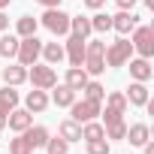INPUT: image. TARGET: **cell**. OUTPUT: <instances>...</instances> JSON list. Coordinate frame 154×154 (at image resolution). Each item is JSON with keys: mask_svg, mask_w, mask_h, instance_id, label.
Masks as SVG:
<instances>
[{"mask_svg": "<svg viewBox=\"0 0 154 154\" xmlns=\"http://www.w3.org/2000/svg\"><path fill=\"white\" fill-rule=\"evenodd\" d=\"M85 72L103 75L106 72V42L103 39H85Z\"/></svg>", "mask_w": 154, "mask_h": 154, "instance_id": "6da1fadb", "label": "cell"}, {"mask_svg": "<svg viewBox=\"0 0 154 154\" xmlns=\"http://www.w3.org/2000/svg\"><path fill=\"white\" fill-rule=\"evenodd\" d=\"M130 45H133V51H139V57H154V27H148V24H136L133 30H130Z\"/></svg>", "mask_w": 154, "mask_h": 154, "instance_id": "7a4b0ae2", "label": "cell"}, {"mask_svg": "<svg viewBox=\"0 0 154 154\" xmlns=\"http://www.w3.org/2000/svg\"><path fill=\"white\" fill-rule=\"evenodd\" d=\"M27 82L33 85V88H39V91H51L54 85H57V72H54V66H48V63H30V69H27Z\"/></svg>", "mask_w": 154, "mask_h": 154, "instance_id": "3957f363", "label": "cell"}, {"mask_svg": "<svg viewBox=\"0 0 154 154\" xmlns=\"http://www.w3.org/2000/svg\"><path fill=\"white\" fill-rule=\"evenodd\" d=\"M39 21H42V27H45V30H51L54 36H66V33H69V15H66L60 6L45 9Z\"/></svg>", "mask_w": 154, "mask_h": 154, "instance_id": "277c9868", "label": "cell"}, {"mask_svg": "<svg viewBox=\"0 0 154 154\" xmlns=\"http://www.w3.org/2000/svg\"><path fill=\"white\" fill-rule=\"evenodd\" d=\"M103 112V103L100 100H72V106H69V115H72V121L75 124H85V121H94L97 115Z\"/></svg>", "mask_w": 154, "mask_h": 154, "instance_id": "5b68a950", "label": "cell"}, {"mask_svg": "<svg viewBox=\"0 0 154 154\" xmlns=\"http://www.w3.org/2000/svg\"><path fill=\"white\" fill-rule=\"evenodd\" d=\"M133 57V45L127 36L115 39L109 48H106V66H127V60Z\"/></svg>", "mask_w": 154, "mask_h": 154, "instance_id": "8992f818", "label": "cell"}, {"mask_svg": "<svg viewBox=\"0 0 154 154\" xmlns=\"http://www.w3.org/2000/svg\"><path fill=\"white\" fill-rule=\"evenodd\" d=\"M106 100V112H100L103 115V127L106 124H112V121H121L124 115H127V97L121 94V91H115V94H109V97H103Z\"/></svg>", "mask_w": 154, "mask_h": 154, "instance_id": "52a82bcc", "label": "cell"}, {"mask_svg": "<svg viewBox=\"0 0 154 154\" xmlns=\"http://www.w3.org/2000/svg\"><path fill=\"white\" fill-rule=\"evenodd\" d=\"M39 54H42V42H39L36 36H24V39H18V51H15V57H18V63H21V66L36 63V60H39Z\"/></svg>", "mask_w": 154, "mask_h": 154, "instance_id": "ba28073f", "label": "cell"}, {"mask_svg": "<svg viewBox=\"0 0 154 154\" xmlns=\"http://www.w3.org/2000/svg\"><path fill=\"white\" fill-rule=\"evenodd\" d=\"M63 54L69 57L72 66H82V63H85V39H82V36H75V33H66Z\"/></svg>", "mask_w": 154, "mask_h": 154, "instance_id": "9c48e42d", "label": "cell"}, {"mask_svg": "<svg viewBox=\"0 0 154 154\" xmlns=\"http://www.w3.org/2000/svg\"><path fill=\"white\" fill-rule=\"evenodd\" d=\"M136 24H139V15H136L133 9H121L118 15H112V30H118L121 36H127Z\"/></svg>", "mask_w": 154, "mask_h": 154, "instance_id": "30bf717a", "label": "cell"}, {"mask_svg": "<svg viewBox=\"0 0 154 154\" xmlns=\"http://www.w3.org/2000/svg\"><path fill=\"white\" fill-rule=\"evenodd\" d=\"M30 124H33V115H30L27 109H18V106H15V109L6 115V127H9L12 133H24Z\"/></svg>", "mask_w": 154, "mask_h": 154, "instance_id": "8fae6325", "label": "cell"}, {"mask_svg": "<svg viewBox=\"0 0 154 154\" xmlns=\"http://www.w3.org/2000/svg\"><path fill=\"white\" fill-rule=\"evenodd\" d=\"M24 109H27L30 115L45 112V109H48V94H45V91H39V88L27 91V97H24Z\"/></svg>", "mask_w": 154, "mask_h": 154, "instance_id": "7c38bea8", "label": "cell"}, {"mask_svg": "<svg viewBox=\"0 0 154 154\" xmlns=\"http://www.w3.org/2000/svg\"><path fill=\"white\" fill-rule=\"evenodd\" d=\"M127 63H130V75H133V82H148L151 75H154L148 57H130Z\"/></svg>", "mask_w": 154, "mask_h": 154, "instance_id": "4fadbf2b", "label": "cell"}, {"mask_svg": "<svg viewBox=\"0 0 154 154\" xmlns=\"http://www.w3.org/2000/svg\"><path fill=\"white\" fill-rule=\"evenodd\" d=\"M124 139H127V142H130L133 148H142V145H145V142L151 139V127H148V124H130V127H127V136H124Z\"/></svg>", "mask_w": 154, "mask_h": 154, "instance_id": "5bb4252c", "label": "cell"}, {"mask_svg": "<svg viewBox=\"0 0 154 154\" xmlns=\"http://www.w3.org/2000/svg\"><path fill=\"white\" fill-rule=\"evenodd\" d=\"M88 79H91V75L85 72V66H69V69H66V79H63V85H66V88H72L75 94H79V91L88 85Z\"/></svg>", "mask_w": 154, "mask_h": 154, "instance_id": "9a60e30c", "label": "cell"}, {"mask_svg": "<svg viewBox=\"0 0 154 154\" xmlns=\"http://www.w3.org/2000/svg\"><path fill=\"white\" fill-rule=\"evenodd\" d=\"M3 82L12 85V88L24 85V82H27V66H21V63H9V66H3Z\"/></svg>", "mask_w": 154, "mask_h": 154, "instance_id": "2e32d148", "label": "cell"}, {"mask_svg": "<svg viewBox=\"0 0 154 154\" xmlns=\"http://www.w3.org/2000/svg\"><path fill=\"white\" fill-rule=\"evenodd\" d=\"M127 103L130 106H145L148 103V85L145 82H130V88H127Z\"/></svg>", "mask_w": 154, "mask_h": 154, "instance_id": "e0dca14e", "label": "cell"}, {"mask_svg": "<svg viewBox=\"0 0 154 154\" xmlns=\"http://www.w3.org/2000/svg\"><path fill=\"white\" fill-rule=\"evenodd\" d=\"M57 136H60V139H66L69 145H72V142H82V124H75L72 118H66V121H60Z\"/></svg>", "mask_w": 154, "mask_h": 154, "instance_id": "ac0fdd59", "label": "cell"}, {"mask_svg": "<svg viewBox=\"0 0 154 154\" xmlns=\"http://www.w3.org/2000/svg\"><path fill=\"white\" fill-rule=\"evenodd\" d=\"M36 27H39V18H33V15H21L18 24H15V36H18V39H24V36H36Z\"/></svg>", "mask_w": 154, "mask_h": 154, "instance_id": "d6986e66", "label": "cell"}, {"mask_svg": "<svg viewBox=\"0 0 154 154\" xmlns=\"http://www.w3.org/2000/svg\"><path fill=\"white\" fill-rule=\"evenodd\" d=\"M69 33L88 39V36L94 33V30H91V18H85V15H69Z\"/></svg>", "mask_w": 154, "mask_h": 154, "instance_id": "ffe728a7", "label": "cell"}, {"mask_svg": "<svg viewBox=\"0 0 154 154\" xmlns=\"http://www.w3.org/2000/svg\"><path fill=\"white\" fill-rule=\"evenodd\" d=\"M39 57H45V63H48V66H54V63H60L66 54H63V45H60V42H45Z\"/></svg>", "mask_w": 154, "mask_h": 154, "instance_id": "44dd1931", "label": "cell"}, {"mask_svg": "<svg viewBox=\"0 0 154 154\" xmlns=\"http://www.w3.org/2000/svg\"><path fill=\"white\" fill-rule=\"evenodd\" d=\"M24 139H27V142H30V145H33V148H42V145H45V142H48V130H45V127H42V124H36V127H33V124H30V127H27V130H24Z\"/></svg>", "mask_w": 154, "mask_h": 154, "instance_id": "7402d4cb", "label": "cell"}, {"mask_svg": "<svg viewBox=\"0 0 154 154\" xmlns=\"http://www.w3.org/2000/svg\"><path fill=\"white\" fill-rule=\"evenodd\" d=\"M51 100H54V106H63V109H69V106H72V100H75V91H72V88H66V85H54V94H51Z\"/></svg>", "mask_w": 154, "mask_h": 154, "instance_id": "603a6c76", "label": "cell"}, {"mask_svg": "<svg viewBox=\"0 0 154 154\" xmlns=\"http://www.w3.org/2000/svg\"><path fill=\"white\" fill-rule=\"evenodd\" d=\"M15 51H18V36L15 33H0V57H15Z\"/></svg>", "mask_w": 154, "mask_h": 154, "instance_id": "cb8c5ba5", "label": "cell"}, {"mask_svg": "<svg viewBox=\"0 0 154 154\" xmlns=\"http://www.w3.org/2000/svg\"><path fill=\"white\" fill-rule=\"evenodd\" d=\"M82 139L85 142H91V139H106V130H103V124L94 118V121H85L82 124Z\"/></svg>", "mask_w": 154, "mask_h": 154, "instance_id": "d4e9b609", "label": "cell"}, {"mask_svg": "<svg viewBox=\"0 0 154 154\" xmlns=\"http://www.w3.org/2000/svg\"><path fill=\"white\" fill-rule=\"evenodd\" d=\"M0 106H3L6 112H12V109L18 106V91H15L12 85H3V88H0Z\"/></svg>", "mask_w": 154, "mask_h": 154, "instance_id": "484cf974", "label": "cell"}, {"mask_svg": "<svg viewBox=\"0 0 154 154\" xmlns=\"http://www.w3.org/2000/svg\"><path fill=\"white\" fill-rule=\"evenodd\" d=\"M91 30H94V33H109V30H112V15L97 12V15L91 18Z\"/></svg>", "mask_w": 154, "mask_h": 154, "instance_id": "4316f807", "label": "cell"}, {"mask_svg": "<svg viewBox=\"0 0 154 154\" xmlns=\"http://www.w3.org/2000/svg\"><path fill=\"white\" fill-rule=\"evenodd\" d=\"M9 154H33V145L24 139V133H18L15 139H9Z\"/></svg>", "mask_w": 154, "mask_h": 154, "instance_id": "83f0119b", "label": "cell"}, {"mask_svg": "<svg viewBox=\"0 0 154 154\" xmlns=\"http://www.w3.org/2000/svg\"><path fill=\"white\" fill-rule=\"evenodd\" d=\"M82 94H85L88 100H100V103H103V97H106V88H103L100 82H91V79H88V85L82 88Z\"/></svg>", "mask_w": 154, "mask_h": 154, "instance_id": "f1b7e54d", "label": "cell"}, {"mask_svg": "<svg viewBox=\"0 0 154 154\" xmlns=\"http://www.w3.org/2000/svg\"><path fill=\"white\" fill-rule=\"evenodd\" d=\"M103 130H106V139H124V136H127V124H124V118H121V121L106 124Z\"/></svg>", "mask_w": 154, "mask_h": 154, "instance_id": "f546056e", "label": "cell"}, {"mask_svg": "<svg viewBox=\"0 0 154 154\" xmlns=\"http://www.w3.org/2000/svg\"><path fill=\"white\" fill-rule=\"evenodd\" d=\"M45 151H48V154H66V151H69V142H66V139H60V136H54V139L48 136Z\"/></svg>", "mask_w": 154, "mask_h": 154, "instance_id": "4dcf8cb0", "label": "cell"}, {"mask_svg": "<svg viewBox=\"0 0 154 154\" xmlns=\"http://www.w3.org/2000/svg\"><path fill=\"white\" fill-rule=\"evenodd\" d=\"M85 145H88V154H112L109 139H91V142H85Z\"/></svg>", "mask_w": 154, "mask_h": 154, "instance_id": "1f68e13d", "label": "cell"}, {"mask_svg": "<svg viewBox=\"0 0 154 154\" xmlns=\"http://www.w3.org/2000/svg\"><path fill=\"white\" fill-rule=\"evenodd\" d=\"M85 6H88V9H103L106 0H85Z\"/></svg>", "mask_w": 154, "mask_h": 154, "instance_id": "d6a6232c", "label": "cell"}, {"mask_svg": "<svg viewBox=\"0 0 154 154\" xmlns=\"http://www.w3.org/2000/svg\"><path fill=\"white\" fill-rule=\"evenodd\" d=\"M6 27H9V18H6V12H3V9H0V33H3Z\"/></svg>", "mask_w": 154, "mask_h": 154, "instance_id": "836d02e7", "label": "cell"}, {"mask_svg": "<svg viewBox=\"0 0 154 154\" xmlns=\"http://www.w3.org/2000/svg\"><path fill=\"white\" fill-rule=\"evenodd\" d=\"M36 3H42L45 9H51V6H60V0H36Z\"/></svg>", "mask_w": 154, "mask_h": 154, "instance_id": "e575fe53", "label": "cell"}, {"mask_svg": "<svg viewBox=\"0 0 154 154\" xmlns=\"http://www.w3.org/2000/svg\"><path fill=\"white\" fill-rule=\"evenodd\" d=\"M118 6H121V9H133V6H136V0H118Z\"/></svg>", "mask_w": 154, "mask_h": 154, "instance_id": "d590c367", "label": "cell"}, {"mask_svg": "<svg viewBox=\"0 0 154 154\" xmlns=\"http://www.w3.org/2000/svg\"><path fill=\"white\" fill-rule=\"evenodd\" d=\"M6 115H9V112H6L3 106H0V130H3V127H6Z\"/></svg>", "mask_w": 154, "mask_h": 154, "instance_id": "8d00e7d4", "label": "cell"}, {"mask_svg": "<svg viewBox=\"0 0 154 154\" xmlns=\"http://www.w3.org/2000/svg\"><path fill=\"white\" fill-rule=\"evenodd\" d=\"M9 6V0H0V9H6Z\"/></svg>", "mask_w": 154, "mask_h": 154, "instance_id": "74e56055", "label": "cell"}, {"mask_svg": "<svg viewBox=\"0 0 154 154\" xmlns=\"http://www.w3.org/2000/svg\"><path fill=\"white\" fill-rule=\"evenodd\" d=\"M145 6H148V9H154V0H145Z\"/></svg>", "mask_w": 154, "mask_h": 154, "instance_id": "f35d334b", "label": "cell"}]
</instances>
